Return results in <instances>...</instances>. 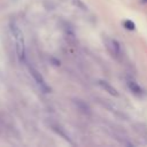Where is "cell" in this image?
I'll list each match as a JSON object with an SVG mask.
<instances>
[{"label":"cell","instance_id":"1","mask_svg":"<svg viewBox=\"0 0 147 147\" xmlns=\"http://www.w3.org/2000/svg\"><path fill=\"white\" fill-rule=\"evenodd\" d=\"M10 31H11V34H13L14 40H15L16 55H17L18 60L21 62H23L24 59H25V42H24L23 32L21 31V29L15 23H11L10 24Z\"/></svg>","mask_w":147,"mask_h":147},{"label":"cell","instance_id":"2","mask_svg":"<svg viewBox=\"0 0 147 147\" xmlns=\"http://www.w3.org/2000/svg\"><path fill=\"white\" fill-rule=\"evenodd\" d=\"M29 71H30V74H31V76L33 77L34 82L37 83V85L41 88V91L48 93V92L51 91V88H49V86L47 85V83L45 82V79H44V77L41 76V74H40L37 69H34L33 67H31V65L29 67Z\"/></svg>","mask_w":147,"mask_h":147},{"label":"cell","instance_id":"3","mask_svg":"<svg viewBox=\"0 0 147 147\" xmlns=\"http://www.w3.org/2000/svg\"><path fill=\"white\" fill-rule=\"evenodd\" d=\"M108 48L110 49L111 54L114 56H119L121 55V45L118 41H116L115 39H110L109 44H108Z\"/></svg>","mask_w":147,"mask_h":147},{"label":"cell","instance_id":"4","mask_svg":"<svg viewBox=\"0 0 147 147\" xmlns=\"http://www.w3.org/2000/svg\"><path fill=\"white\" fill-rule=\"evenodd\" d=\"M99 85H100L105 91H107L109 94H111V95H114V96H118V93H117L116 88H115L114 86H111L108 82H106V80H99Z\"/></svg>","mask_w":147,"mask_h":147},{"label":"cell","instance_id":"5","mask_svg":"<svg viewBox=\"0 0 147 147\" xmlns=\"http://www.w3.org/2000/svg\"><path fill=\"white\" fill-rule=\"evenodd\" d=\"M127 87L131 90L132 93H134V94H137V95H141V94L144 93L142 88H141L136 82H133V80H127Z\"/></svg>","mask_w":147,"mask_h":147},{"label":"cell","instance_id":"6","mask_svg":"<svg viewBox=\"0 0 147 147\" xmlns=\"http://www.w3.org/2000/svg\"><path fill=\"white\" fill-rule=\"evenodd\" d=\"M74 102H75V105L77 106V108H78L80 111H83V113H85V114H90V107L87 106L86 102H84V101H82V100H77V99H75Z\"/></svg>","mask_w":147,"mask_h":147},{"label":"cell","instance_id":"7","mask_svg":"<svg viewBox=\"0 0 147 147\" xmlns=\"http://www.w3.org/2000/svg\"><path fill=\"white\" fill-rule=\"evenodd\" d=\"M123 26H124L126 30H131V31H133V30L136 29V24H134L131 20H125V21L123 22Z\"/></svg>","mask_w":147,"mask_h":147},{"label":"cell","instance_id":"8","mask_svg":"<svg viewBox=\"0 0 147 147\" xmlns=\"http://www.w3.org/2000/svg\"><path fill=\"white\" fill-rule=\"evenodd\" d=\"M72 1V3H75L77 7H79L80 9H83V10H86L87 9V7H86V5L82 1V0H71Z\"/></svg>","mask_w":147,"mask_h":147},{"label":"cell","instance_id":"9","mask_svg":"<svg viewBox=\"0 0 147 147\" xmlns=\"http://www.w3.org/2000/svg\"><path fill=\"white\" fill-rule=\"evenodd\" d=\"M141 3H147V0H141Z\"/></svg>","mask_w":147,"mask_h":147}]
</instances>
